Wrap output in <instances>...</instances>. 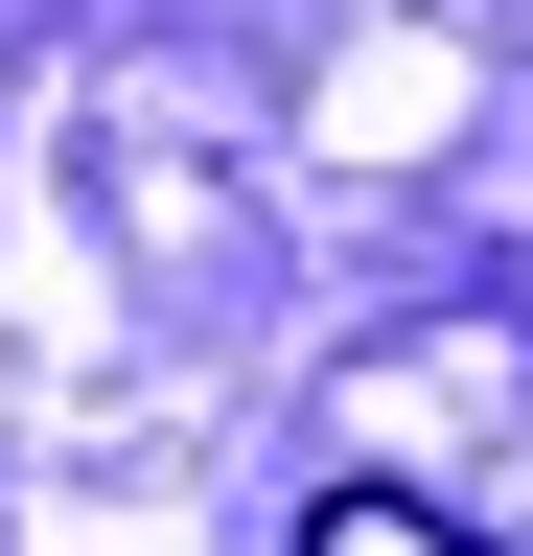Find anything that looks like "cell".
Returning <instances> with one entry per match:
<instances>
[{
	"instance_id": "obj_1",
	"label": "cell",
	"mask_w": 533,
	"mask_h": 556,
	"mask_svg": "<svg viewBox=\"0 0 533 556\" xmlns=\"http://www.w3.org/2000/svg\"><path fill=\"white\" fill-rule=\"evenodd\" d=\"M302 556H487V533H441L418 486H325V510H302Z\"/></svg>"
}]
</instances>
